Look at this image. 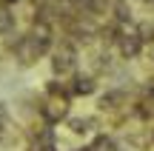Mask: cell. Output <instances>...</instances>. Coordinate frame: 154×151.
I'll return each mask as SVG.
<instances>
[{
	"instance_id": "cell-2",
	"label": "cell",
	"mask_w": 154,
	"mask_h": 151,
	"mask_svg": "<svg viewBox=\"0 0 154 151\" xmlns=\"http://www.w3.org/2000/svg\"><path fill=\"white\" fill-rule=\"evenodd\" d=\"M117 51H120V57L123 60H134V57L143 51V37H140V32H137V26L134 29H126V26H120L117 29Z\"/></svg>"
},
{
	"instance_id": "cell-11",
	"label": "cell",
	"mask_w": 154,
	"mask_h": 151,
	"mask_svg": "<svg viewBox=\"0 0 154 151\" xmlns=\"http://www.w3.org/2000/svg\"><path fill=\"white\" fill-rule=\"evenodd\" d=\"M11 3H17V0H0V6H11Z\"/></svg>"
},
{
	"instance_id": "cell-3",
	"label": "cell",
	"mask_w": 154,
	"mask_h": 151,
	"mask_svg": "<svg viewBox=\"0 0 154 151\" xmlns=\"http://www.w3.org/2000/svg\"><path fill=\"white\" fill-rule=\"evenodd\" d=\"M77 66V51L72 43H60L54 49V57H51V71L60 74V77H69Z\"/></svg>"
},
{
	"instance_id": "cell-4",
	"label": "cell",
	"mask_w": 154,
	"mask_h": 151,
	"mask_svg": "<svg viewBox=\"0 0 154 151\" xmlns=\"http://www.w3.org/2000/svg\"><path fill=\"white\" fill-rule=\"evenodd\" d=\"M40 114H43V120H46L49 125L60 123V120L69 114V100H66L63 94H49V100L40 106Z\"/></svg>"
},
{
	"instance_id": "cell-9",
	"label": "cell",
	"mask_w": 154,
	"mask_h": 151,
	"mask_svg": "<svg viewBox=\"0 0 154 151\" xmlns=\"http://www.w3.org/2000/svg\"><path fill=\"white\" fill-rule=\"evenodd\" d=\"M137 32H140V37H143V43H154V26H149V23H140Z\"/></svg>"
},
{
	"instance_id": "cell-7",
	"label": "cell",
	"mask_w": 154,
	"mask_h": 151,
	"mask_svg": "<svg viewBox=\"0 0 154 151\" xmlns=\"http://www.w3.org/2000/svg\"><path fill=\"white\" fill-rule=\"evenodd\" d=\"M91 151H117V143L111 140V137H97L94 146H91Z\"/></svg>"
},
{
	"instance_id": "cell-12",
	"label": "cell",
	"mask_w": 154,
	"mask_h": 151,
	"mask_svg": "<svg viewBox=\"0 0 154 151\" xmlns=\"http://www.w3.org/2000/svg\"><path fill=\"white\" fill-rule=\"evenodd\" d=\"M0 137H3V123H0Z\"/></svg>"
},
{
	"instance_id": "cell-6",
	"label": "cell",
	"mask_w": 154,
	"mask_h": 151,
	"mask_svg": "<svg viewBox=\"0 0 154 151\" xmlns=\"http://www.w3.org/2000/svg\"><path fill=\"white\" fill-rule=\"evenodd\" d=\"M11 29H14V14H9V6H0V37L11 34Z\"/></svg>"
},
{
	"instance_id": "cell-10",
	"label": "cell",
	"mask_w": 154,
	"mask_h": 151,
	"mask_svg": "<svg viewBox=\"0 0 154 151\" xmlns=\"http://www.w3.org/2000/svg\"><path fill=\"white\" fill-rule=\"evenodd\" d=\"M32 6H40L43 9V6H49V0H32Z\"/></svg>"
},
{
	"instance_id": "cell-8",
	"label": "cell",
	"mask_w": 154,
	"mask_h": 151,
	"mask_svg": "<svg viewBox=\"0 0 154 151\" xmlns=\"http://www.w3.org/2000/svg\"><path fill=\"white\" fill-rule=\"evenodd\" d=\"M88 125H91V120H86V117H74V120H69V128H72V134H86L88 131Z\"/></svg>"
},
{
	"instance_id": "cell-1",
	"label": "cell",
	"mask_w": 154,
	"mask_h": 151,
	"mask_svg": "<svg viewBox=\"0 0 154 151\" xmlns=\"http://www.w3.org/2000/svg\"><path fill=\"white\" fill-rule=\"evenodd\" d=\"M11 51H14V60L20 63V66H34L49 49H46L43 43H37L32 34H26V37H17L14 43H11Z\"/></svg>"
},
{
	"instance_id": "cell-13",
	"label": "cell",
	"mask_w": 154,
	"mask_h": 151,
	"mask_svg": "<svg viewBox=\"0 0 154 151\" xmlns=\"http://www.w3.org/2000/svg\"><path fill=\"white\" fill-rule=\"evenodd\" d=\"M151 140H154V134H151Z\"/></svg>"
},
{
	"instance_id": "cell-5",
	"label": "cell",
	"mask_w": 154,
	"mask_h": 151,
	"mask_svg": "<svg viewBox=\"0 0 154 151\" xmlns=\"http://www.w3.org/2000/svg\"><path fill=\"white\" fill-rule=\"evenodd\" d=\"M94 89H97L94 77H74V80H72V94H80V97H86V94H91Z\"/></svg>"
}]
</instances>
